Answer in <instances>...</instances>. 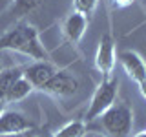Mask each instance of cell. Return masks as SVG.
<instances>
[{"instance_id": "1", "label": "cell", "mask_w": 146, "mask_h": 137, "mask_svg": "<svg viewBox=\"0 0 146 137\" xmlns=\"http://www.w3.org/2000/svg\"><path fill=\"white\" fill-rule=\"evenodd\" d=\"M0 51H17L31 61H49L38 29L26 20H20L6 29V33L0 37Z\"/></svg>"}, {"instance_id": "17", "label": "cell", "mask_w": 146, "mask_h": 137, "mask_svg": "<svg viewBox=\"0 0 146 137\" xmlns=\"http://www.w3.org/2000/svg\"><path fill=\"white\" fill-rule=\"evenodd\" d=\"M15 0H0V11H7Z\"/></svg>"}, {"instance_id": "13", "label": "cell", "mask_w": 146, "mask_h": 137, "mask_svg": "<svg viewBox=\"0 0 146 137\" xmlns=\"http://www.w3.org/2000/svg\"><path fill=\"white\" fill-rule=\"evenodd\" d=\"M40 4H42V0H15L11 4V7H9V11L17 18H24L29 13H33Z\"/></svg>"}, {"instance_id": "15", "label": "cell", "mask_w": 146, "mask_h": 137, "mask_svg": "<svg viewBox=\"0 0 146 137\" xmlns=\"http://www.w3.org/2000/svg\"><path fill=\"white\" fill-rule=\"evenodd\" d=\"M0 137H36V130H35V128H29V130H24V132L6 134V135H0Z\"/></svg>"}, {"instance_id": "19", "label": "cell", "mask_w": 146, "mask_h": 137, "mask_svg": "<svg viewBox=\"0 0 146 137\" xmlns=\"http://www.w3.org/2000/svg\"><path fill=\"white\" fill-rule=\"evenodd\" d=\"M36 137H51L49 132H36Z\"/></svg>"}, {"instance_id": "18", "label": "cell", "mask_w": 146, "mask_h": 137, "mask_svg": "<svg viewBox=\"0 0 146 137\" xmlns=\"http://www.w3.org/2000/svg\"><path fill=\"white\" fill-rule=\"evenodd\" d=\"M139 91H141V95H143V97L146 99V79L139 82Z\"/></svg>"}, {"instance_id": "7", "label": "cell", "mask_w": 146, "mask_h": 137, "mask_svg": "<svg viewBox=\"0 0 146 137\" xmlns=\"http://www.w3.org/2000/svg\"><path fill=\"white\" fill-rule=\"evenodd\" d=\"M35 128V124L29 121V117H26L18 110H9L6 108L0 113V135L6 134H15V132H24Z\"/></svg>"}, {"instance_id": "21", "label": "cell", "mask_w": 146, "mask_h": 137, "mask_svg": "<svg viewBox=\"0 0 146 137\" xmlns=\"http://www.w3.org/2000/svg\"><path fill=\"white\" fill-rule=\"evenodd\" d=\"M133 137H146V132H139V134H135Z\"/></svg>"}, {"instance_id": "20", "label": "cell", "mask_w": 146, "mask_h": 137, "mask_svg": "<svg viewBox=\"0 0 146 137\" xmlns=\"http://www.w3.org/2000/svg\"><path fill=\"white\" fill-rule=\"evenodd\" d=\"M6 108H7V104L4 102L2 99H0V113H2V112H4V110H6Z\"/></svg>"}, {"instance_id": "4", "label": "cell", "mask_w": 146, "mask_h": 137, "mask_svg": "<svg viewBox=\"0 0 146 137\" xmlns=\"http://www.w3.org/2000/svg\"><path fill=\"white\" fill-rule=\"evenodd\" d=\"M79 79H77L73 73H70L68 70H57L53 73V77L44 84V88L40 91L53 97H71L79 91Z\"/></svg>"}, {"instance_id": "9", "label": "cell", "mask_w": 146, "mask_h": 137, "mask_svg": "<svg viewBox=\"0 0 146 137\" xmlns=\"http://www.w3.org/2000/svg\"><path fill=\"white\" fill-rule=\"evenodd\" d=\"M88 20H90L88 17L80 15L77 11H71L62 22L64 39L71 44H79L82 40V37H84V33H86V29H88Z\"/></svg>"}, {"instance_id": "14", "label": "cell", "mask_w": 146, "mask_h": 137, "mask_svg": "<svg viewBox=\"0 0 146 137\" xmlns=\"http://www.w3.org/2000/svg\"><path fill=\"white\" fill-rule=\"evenodd\" d=\"M99 6V0H73V11L80 13L84 17H91Z\"/></svg>"}, {"instance_id": "16", "label": "cell", "mask_w": 146, "mask_h": 137, "mask_svg": "<svg viewBox=\"0 0 146 137\" xmlns=\"http://www.w3.org/2000/svg\"><path fill=\"white\" fill-rule=\"evenodd\" d=\"M135 0H113V4H115L117 7H126V6H131Z\"/></svg>"}, {"instance_id": "3", "label": "cell", "mask_w": 146, "mask_h": 137, "mask_svg": "<svg viewBox=\"0 0 146 137\" xmlns=\"http://www.w3.org/2000/svg\"><path fill=\"white\" fill-rule=\"evenodd\" d=\"M117 91H119V79L117 77H113V75L102 77L100 84L95 88L93 95H91L88 112H86V121H93V119H99L102 115L115 102Z\"/></svg>"}, {"instance_id": "10", "label": "cell", "mask_w": 146, "mask_h": 137, "mask_svg": "<svg viewBox=\"0 0 146 137\" xmlns=\"http://www.w3.org/2000/svg\"><path fill=\"white\" fill-rule=\"evenodd\" d=\"M24 75V66H9L0 70V99H6L7 91L13 88V84ZM6 102V100H4Z\"/></svg>"}, {"instance_id": "5", "label": "cell", "mask_w": 146, "mask_h": 137, "mask_svg": "<svg viewBox=\"0 0 146 137\" xmlns=\"http://www.w3.org/2000/svg\"><path fill=\"white\" fill-rule=\"evenodd\" d=\"M117 61V53H115V40L110 33H104L99 40L97 51H95V68L100 71L102 77H110L113 73Z\"/></svg>"}, {"instance_id": "11", "label": "cell", "mask_w": 146, "mask_h": 137, "mask_svg": "<svg viewBox=\"0 0 146 137\" xmlns=\"http://www.w3.org/2000/svg\"><path fill=\"white\" fill-rule=\"evenodd\" d=\"M35 88L31 86V82L26 79L24 75L18 79L15 84H13V88L7 91V95H6V104H15V102H20V100H24L26 97H29L31 95V91H33Z\"/></svg>"}, {"instance_id": "12", "label": "cell", "mask_w": 146, "mask_h": 137, "mask_svg": "<svg viewBox=\"0 0 146 137\" xmlns=\"http://www.w3.org/2000/svg\"><path fill=\"white\" fill-rule=\"evenodd\" d=\"M88 134V124L82 119L77 121H70L66 122L60 130H57L55 134H51V137H84Z\"/></svg>"}, {"instance_id": "23", "label": "cell", "mask_w": 146, "mask_h": 137, "mask_svg": "<svg viewBox=\"0 0 146 137\" xmlns=\"http://www.w3.org/2000/svg\"><path fill=\"white\" fill-rule=\"evenodd\" d=\"M95 137H104V135H95Z\"/></svg>"}, {"instance_id": "8", "label": "cell", "mask_w": 146, "mask_h": 137, "mask_svg": "<svg viewBox=\"0 0 146 137\" xmlns=\"http://www.w3.org/2000/svg\"><path fill=\"white\" fill-rule=\"evenodd\" d=\"M119 61H121V64H122L124 73L133 82L139 84L141 80L146 79V62H144V59L141 57L137 51H131V49L121 51V53H119Z\"/></svg>"}, {"instance_id": "22", "label": "cell", "mask_w": 146, "mask_h": 137, "mask_svg": "<svg viewBox=\"0 0 146 137\" xmlns=\"http://www.w3.org/2000/svg\"><path fill=\"white\" fill-rule=\"evenodd\" d=\"M4 68V64H2V55H0V70Z\"/></svg>"}, {"instance_id": "6", "label": "cell", "mask_w": 146, "mask_h": 137, "mask_svg": "<svg viewBox=\"0 0 146 137\" xmlns=\"http://www.w3.org/2000/svg\"><path fill=\"white\" fill-rule=\"evenodd\" d=\"M55 71H57V68L49 61H33L31 64L24 66V77L31 82L35 90H42Z\"/></svg>"}, {"instance_id": "2", "label": "cell", "mask_w": 146, "mask_h": 137, "mask_svg": "<svg viewBox=\"0 0 146 137\" xmlns=\"http://www.w3.org/2000/svg\"><path fill=\"white\" fill-rule=\"evenodd\" d=\"M99 124L110 137H130L133 130V112L126 102H113L102 115Z\"/></svg>"}]
</instances>
